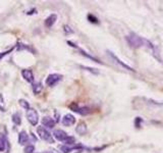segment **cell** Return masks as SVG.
<instances>
[{
	"mask_svg": "<svg viewBox=\"0 0 163 153\" xmlns=\"http://www.w3.org/2000/svg\"><path fill=\"white\" fill-rule=\"evenodd\" d=\"M61 151L63 153H69L72 152V151H74V150H78V151H80V150H84L85 147L83 145H80V144H74V145H61L59 147Z\"/></svg>",
	"mask_w": 163,
	"mask_h": 153,
	"instance_id": "7",
	"label": "cell"
},
{
	"mask_svg": "<svg viewBox=\"0 0 163 153\" xmlns=\"http://www.w3.org/2000/svg\"><path fill=\"white\" fill-rule=\"evenodd\" d=\"M18 103H20V105L22 106V108H25L26 110H29L30 108V104H29V102L28 101H26V100H24V99H20L18 100Z\"/></svg>",
	"mask_w": 163,
	"mask_h": 153,
	"instance_id": "20",
	"label": "cell"
},
{
	"mask_svg": "<svg viewBox=\"0 0 163 153\" xmlns=\"http://www.w3.org/2000/svg\"><path fill=\"white\" fill-rule=\"evenodd\" d=\"M22 49H27L29 50V51H33V49L32 48H30L29 46H26L25 44H22V43H20V44H18V50H22Z\"/></svg>",
	"mask_w": 163,
	"mask_h": 153,
	"instance_id": "22",
	"label": "cell"
},
{
	"mask_svg": "<svg viewBox=\"0 0 163 153\" xmlns=\"http://www.w3.org/2000/svg\"><path fill=\"white\" fill-rule=\"evenodd\" d=\"M35 151V147L33 145H28L25 148V153H34Z\"/></svg>",
	"mask_w": 163,
	"mask_h": 153,
	"instance_id": "24",
	"label": "cell"
},
{
	"mask_svg": "<svg viewBox=\"0 0 163 153\" xmlns=\"http://www.w3.org/2000/svg\"><path fill=\"white\" fill-rule=\"evenodd\" d=\"M18 143L20 145H26L27 143H29V135L26 131H22L18 134Z\"/></svg>",
	"mask_w": 163,
	"mask_h": 153,
	"instance_id": "11",
	"label": "cell"
},
{
	"mask_svg": "<svg viewBox=\"0 0 163 153\" xmlns=\"http://www.w3.org/2000/svg\"><path fill=\"white\" fill-rule=\"evenodd\" d=\"M141 122H142L141 117H137L136 121H135V124H136V126L138 127V128H139V127H140V125H139V124H140V123H141Z\"/></svg>",
	"mask_w": 163,
	"mask_h": 153,
	"instance_id": "27",
	"label": "cell"
},
{
	"mask_svg": "<svg viewBox=\"0 0 163 153\" xmlns=\"http://www.w3.org/2000/svg\"><path fill=\"white\" fill-rule=\"evenodd\" d=\"M107 53H108V55H109L110 57H112V58H113V60H115V61H116V63H118V64H120L121 66H122V68H125V70H131V72H135V70L132 68V66H130V65H127L126 63H124L122 60H120V59H119L118 57L116 56V55H114L113 52H111V51H109V50H108Z\"/></svg>",
	"mask_w": 163,
	"mask_h": 153,
	"instance_id": "9",
	"label": "cell"
},
{
	"mask_svg": "<svg viewBox=\"0 0 163 153\" xmlns=\"http://www.w3.org/2000/svg\"><path fill=\"white\" fill-rule=\"evenodd\" d=\"M149 102L151 104H154V105H158V106H160V105H163V103H159V102H157V101H155V100H149Z\"/></svg>",
	"mask_w": 163,
	"mask_h": 153,
	"instance_id": "26",
	"label": "cell"
},
{
	"mask_svg": "<svg viewBox=\"0 0 163 153\" xmlns=\"http://www.w3.org/2000/svg\"><path fill=\"white\" fill-rule=\"evenodd\" d=\"M56 20H57V16H56L55 14H50V16L45 20V26H46L47 28H51L52 26L55 24Z\"/></svg>",
	"mask_w": 163,
	"mask_h": 153,
	"instance_id": "14",
	"label": "cell"
},
{
	"mask_svg": "<svg viewBox=\"0 0 163 153\" xmlns=\"http://www.w3.org/2000/svg\"><path fill=\"white\" fill-rule=\"evenodd\" d=\"M2 104H3V97L0 95V108H1V109H3V108H2Z\"/></svg>",
	"mask_w": 163,
	"mask_h": 153,
	"instance_id": "28",
	"label": "cell"
},
{
	"mask_svg": "<svg viewBox=\"0 0 163 153\" xmlns=\"http://www.w3.org/2000/svg\"><path fill=\"white\" fill-rule=\"evenodd\" d=\"M144 45L147 46V47L151 50V52H152V54H153V56H154L157 60H159L160 62H162V58H161V56H160L159 50L157 49V47L154 45V44H153L152 42H150V41L147 40V39H144Z\"/></svg>",
	"mask_w": 163,
	"mask_h": 153,
	"instance_id": "5",
	"label": "cell"
},
{
	"mask_svg": "<svg viewBox=\"0 0 163 153\" xmlns=\"http://www.w3.org/2000/svg\"><path fill=\"white\" fill-rule=\"evenodd\" d=\"M78 50H80V52L82 54H83L84 56H86V57H88V58H90V59H92V60H94V61H96V62H98V63H102L101 62L100 60H99V59H97V58H95L94 56H92V55H90V54H88L87 52L86 51H84V50H82V49H80V48H78Z\"/></svg>",
	"mask_w": 163,
	"mask_h": 153,
	"instance_id": "18",
	"label": "cell"
},
{
	"mask_svg": "<svg viewBox=\"0 0 163 153\" xmlns=\"http://www.w3.org/2000/svg\"><path fill=\"white\" fill-rule=\"evenodd\" d=\"M42 89H43V86L41 83H35L33 85V91L35 94H39V93L42 91Z\"/></svg>",
	"mask_w": 163,
	"mask_h": 153,
	"instance_id": "17",
	"label": "cell"
},
{
	"mask_svg": "<svg viewBox=\"0 0 163 153\" xmlns=\"http://www.w3.org/2000/svg\"><path fill=\"white\" fill-rule=\"evenodd\" d=\"M42 125L44 127H46V128L52 129V128H54V126H55V121H54L53 118H51V117L45 116V117H43V119H42Z\"/></svg>",
	"mask_w": 163,
	"mask_h": 153,
	"instance_id": "13",
	"label": "cell"
},
{
	"mask_svg": "<svg viewBox=\"0 0 163 153\" xmlns=\"http://www.w3.org/2000/svg\"><path fill=\"white\" fill-rule=\"evenodd\" d=\"M9 51H7V52H2V53H0V59L2 58L3 56H5V55H6L7 53H8Z\"/></svg>",
	"mask_w": 163,
	"mask_h": 153,
	"instance_id": "29",
	"label": "cell"
},
{
	"mask_svg": "<svg viewBox=\"0 0 163 153\" xmlns=\"http://www.w3.org/2000/svg\"><path fill=\"white\" fill-rule=\"evenodd\" d=\"M37 134H38L39 137L42 140H44V141L48 142V143H51V144L54 143V139L53 137H52V135L43 126L37 128Z\"/></svg>",
	"mask_w": 163,
	"mask_h": 153,
	"instance_id": "3",
	"label": "cell"
},
{
	"mask_svg": "<svg viewBox=\"0 0 163 153\" xmlns=\"http://www.w3.org/2000/svg\"><path fill=\"white\" fill-rule=\"evenodd\" d=\"M125 39H126L127 43L130 44L131 47L133 48H140L142 47V46H144V38L138 36V35L135 34V33H132L131 35L126 36Z\"/></svg>",
	"mask_w": 163,
	"mask_h": 153,
	"instance_id": "2",
	"label": "cell"
},
{
	"mask_svg": "<svg viewBox=\"0 0 163 153\" xmlns=\"http://www.w3.org/2000/svg\"><path fill=\"white\" fill-rule=\"evenodd\" d=\"M69 108H70L72 111H74V112L78 113V114L80 115H88L92 112L90 107H88V106H82V107H80V106H78V104L74 103V102L69 105Z\"/></svg>",
	"mask_w": 163,
	"mask_h": 153,
	"instance_id": "4",
	"label": "cell"
},
{
	"mask_svg": "<svg viewBox=\"0 0 163 153\" xmlns=\"http://www.w3.org/2000/svg\"><path fill=\"white\" fill-rule=\"evenodd\" d=\"M12 122L16 125H20L22 123V118H20V114L18 112H16L14 114H12Z\"/></svg>",
	"mask_w": 163,
	"mask_h": 153,
	"instance_id": "19",
	"label": "cell"
},
{
	"mask_svg": "<svg viewBox=\"0 0 163 153\" xmlns=\"http://www.w3.org/2000/svg\"><path fill=\"white\" fill-rule=\"evenodd\" d=\"M63 30H64L65 34H72V33H74V30H72V28L67 25H65L64 27H63Z\"/></svg>",
	"mask_w": 163,
	"mask_h": 153,
	"instance_id": "25",
	"label": "cell"
},
{
	"mask_svg": "<svg viewBox=\"0 0 163 153\" xmlns=\"http://www.w3.org/2000/svg\"><path fill=\"white\" fill-rule=\"evenodd\" d=\"M76 132L78 134H80V135H84V134H86V132H87V125L83 122L80 123V124L78 125V127L76 128Z\"/></svg>",
	"mask_w": 163,
	"mask_h": 153,
	"instance_id": "15",
	"label": "cell"
},
{
	"mask_svg": "<svg viewBox=\"0 0 163 153\" xmlns=\"http://www.w3.org/2000/svg\"><path fill=\"white\" fill-rule=\"evenodd\" d=\"M22 74L28 83H33L34 82V74L31 70H24L22 72Z\"/></svg>",
	"mask_w": 163,
	"mask_h": 153,
	"instance_id": "12",
	"label": "cell"
},
{
	"mask_svg": "<svg viewBox=\"0 0 163 153\" xmlns=\"http://www.w3.org/2000/svg\"><path fill=\"white\" fill-rule=\"evenodd\" d=\"M74 123H76V117H74L72 114H70V113H67V114H65L64 116H63V118H62L63 126L70 127V126H72V125H74Z\"/></svg>",
	"mask_w": 163,
	"mask_h": 153,
	"instance_id": "10",
	"label": "cell"
},
{
	"mask_svg": "<svg viewBox=\"0 0 163 153\" xmlns=\"http://www.w3.org/2000/svg\"><path fill=\"white\" fill-rule=\"evenodd\" d=\"M62 76L61 74H49L48 78L46 79V84H47L49 87H53L55 86L58 82L60 81Z\"/></svg>",
	"mask_w": 163,
	"mask_h": 153,
	"instance_id": "8",
	"label": "cell"
},
{
	"mask_svg": "<svg viewBox=\"0 0 163 153\" xmlns=\"http://www.w3.org/2000/svg\"><path fill=\"white\" fill-rule=\"evenodd\" d=\"M6 144H7L6 138H5L3 135H0V152L5 150V148H6Z\"/></svg>",
	"mask_w": 163,
	"mask_h": 153,
	"instance_id": "16",
	"label": "cell"
},
{
	"mask_svg": "<svg viewBox=\"0 0 163 153\" xmlns=\"http://www.w3.org/2000/svg\"><path fill=\"white\" fill-rule=\"evenodd\" d=\"M80 68H83L85 70H88V72H92V74H98L99 72L97 68H89V66H84V65H80Z\"/></svg>",
	"mask_w": 163,
	"mask_h": 153,
	"instance_id": "21",
	"label": "cell"
},
{
	"mask_svg": "<svg viewBox=\"0 0 163 153\" xmlns=\"http://www.w3.org/2000/svg\"><path fill=\"white\" fill-rule=\"evenodd\" d=\"M88 20L93 24H98V18L93 16V14H88Z\"/></svg>",
	"mask_w": 163,
	"mask_h": 153,
	"instance_id": "23",
	"label": "cell"
},
{
	"mask_svg": "<svg viewBox=\"0 0 163 153\" xmlns=\"http://www.w3.org/2000/svg\"><path fill=\"white\" fill-rule=\"evenodd\" d=\"M53 136L56 140L64 143V145H74L76 144V139L72 136H68L64 131L55 130L53 132Z\"/></svg>",
	"mask_w": 163,
	"mask_h": 153,
	"instance_id": "1",
	"label": "cell"
},
{
	"mask_svg": "<svg viewBox=\"0 0 163 153\" xmlns=\"http://www.w3.org/2000/svg\"><path fill=\"white\" fill-rule=\"evenodd\" d=\"M27 118L32 126H37L39 123V114L37 112V110L30 108L29 110H27Z\"/></svg>",
	"mask_w": 163,
	"mask_h": 153,
	"instance_id": "6",
	"label": "cell"
}]
</instances>
